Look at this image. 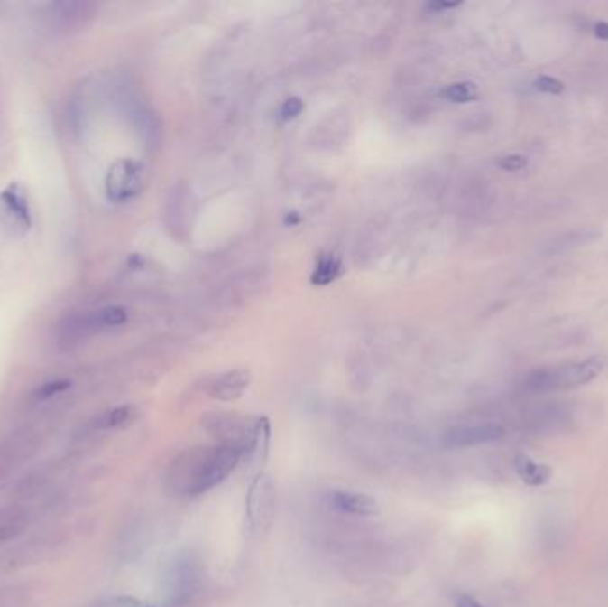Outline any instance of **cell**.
Returning <instances> with one entry per match:
<instances>
[{"label": "cell", "mask_w": 608, "mask_h": 607, "mask_svg": "<svg viewBox=\"0 0 608 607\" xmlns=\"http://www.w3.org/2000/svg\"><path fill=\"white\" fill-rule=\"evenodd\" d=\"M144 166L132 159H123L111 166L106 179V194L113 203L134 200L144 187Z\"/></svg>", "instance_id": "8992f818"}, {"label": "cell", "mask_w": 608, "mask_h": 607, "mask_svg": "<svg viewBox=\"0 0 608 607\" xmlns=\"http://www.w3.org/2000/svg\"><path fill=\"white\" fill-rule=\"evenodd\" d=\"M441 97L454 104H466L477 98V89L470 82H454L441 91Z\"/></svg>", "instance_id": "5bb4252c"}, {"label": "cell", "mask_w": 608, "mask_h": 607, "mask_svg": "<svg viewBox=\"0 0 608 607\" xmlns=\"http://www.w3.org/2000/svg\"><path fill=\"white\" fill-rule=\"evenodd\" d=\"M128 321V312L123 306H104L93 312H71L58 324V341L62 348H71L82 339L106 330L120 328Z\"/></svg>", "instance_id": "3957f363"}, {"label": "cell", "mask_w": 608, "mask_h": 607, "mask_svg": "<svg viewBox=\"0 0 608 607\" xmlns=\"http://www.w3.org/2000/svg\"><path fill=\"white\" fill-rule=\"evenodd\" d=\"M456 607H483L479 601H475L470 595H457L456 597Z\"/></svg>", "instance_id": "ffe728a7"}, {"label": "cell", "mask_w": 608, "mask_h": 607, "mask_svg": "<svg viewBox=\"0 0 608 607\" xmlns=\"http://www.w3.org/2000/svg\"><path fill=\"white\" fill-rule=\"evenodd\" d=\"M135 416H137V410L130 405H124V406L113 408V410L106 412L104 416H100L98 421H97V425L100 429H118V427L132 425L135 421Z\"/></svg>", "instance_id": "4fadbf2b"}, {"label": "cell", "mask_w": 608, "mask_h": 607, "mask_svg": "<svg viewBox=\"0 0 608 607\" xmlns=\"http://www.w3.org/2000/svg\"><path fill=\"white\" fill-rule=\"evenodd\" d=\"M249 383H251V374L244 369H235V370H228V372H223L212 378V381L207 387V392L208 396L219 401H235L243 397Z\"/></svg>", "instance_id": "9c48e42d"}, {"label": "cell", "mask_w": 608, "mask_h": 607, "mask_svg": "<svg viewBox=\"0 0 608 607\" xmlns=\"http://www.w3.org/2000/svg\"><path fill=\"white\" fill-rule=\"evenodd\" d=\"M514 467H516V472H518L520 480L525 485L543 486L547 485L548 481L551 480V469L548 465L534 462L527 454H518L516 460H514Z\"/></svg>", "instance_id": "8fae6325"}, {"label": "cell", "mask_w": 608, "mask_h": 607, "mask_svg": "<svg viewBox=\"0 0 608 607\" xmlns=\"http://www.w3.org/2000/svg\"><path fill=\"white\" fill-rule=\"evenodd\" d=\"M0 227L11 238H23L32 227L29 194L20 183H9L0 192Z\"/></svg>", "instance_id": "5b68a950"}, {"label": "cell", "mask_w": 608, "mask_h": 607, "mask_svg": "<svg viewBox=\"0 0 608 607\" xmlns=\"http://www.w3.org/2000/svg\"><path fill=\"white\" fill-rule=\"evenodd\" d=\"M97 9V4L82 0L51 2L41 7V20L58 34H71L84 29L95 18Z\"/></svg>", "instance_id": "277c9868"}, {"label": "cell", "mask_w": 608, "mask_h": 607, "mask_svg": "<svg viewBox=\"0 0 608 607\" xmlns=\"http://www.w3.org/2000/svg\"><path fill=\"white\" fill-rule=\"evenodd\" d=\"M342 275H344V264H342L340 257H336L333 253H326V255H320L318 260H317V266H315L313 275H311V284L313 285H329L331 282H335Z\"/></svg>", "instance_id": "7c38bea8"}, {"label": "cell", "mask_w": 608, "mask_h": 607, "mask_svg": "<svg viewBox=\"0 0 608 607\" xmlns=\"http://www.w3.org/2000/svg\"><path fill=\"white\" fill-rule=\"evenodd\" d=\"M505 431L500 425H461L447 433L445 445L447 447H474L489 442H496L503 438Z\"/></svg>", "instance_id": "ba28073f"}, {"label": "cell", "mask_w": 608, "mask_h": 607, "mask_svg": "<svg viewBox=\"0 0 608 607\" xmlns=\"http://www.w3.org/2000/svg\"><path fill=\"white\" fill-rule=\"evenodd\" d=\"M534 88H536L538 91L545 93V95H553V97L564 93V89H566V86H564L562 80H558V79H555V77H549V75H541V77H538V79L534 80Z\"/></svg>", "instance_id": "2e32d148"}, {"label": "cell", "mask_w": 608, "mask_h": 607, "mask_svg": "<svg viewBox=\"0 0 608 607\" xmlns=\"http://www.w3.org/2000/svg\"><path fill=\"white\" fill-rule=\"evenodd\" d=\"M71 387V383L68 379H52V381H47L43 383L41 387H38L34 390V399L36 401H47L61 392H66L68 388Z\"/></svg>", "instance_id": "9a60e30c"}, {"label": "cell", "mask_w": 608, "mask_h": 607, "mask_svg": "<svg viewBox=\"0 0 608 607\" xmlns=\"http://www.w3.org/2000/svg\"><path fill=\"white\" fill-rule=\"evenodd\" d=\"M331 504L349 515L356 517H372L379 511V504L373 497L366 493H358V491H345V490H336L331 493Z\"/></svg>", "instance_id": "30bf717a"}, {"label": "cell", "mask_w": 608, "mask_h": 607, "mask_svg": "<svg viewBox=\"0 0 608 607\" xmlns=\"http://www.w3.org/2000/svg\"><path fill=\"white\" fill-rule=\"evenodd\" d=\"M243 460V449L234 444L194 447L175 460L170 481L177 493L196 497L221 485Z\"/></svg>", "instance_id": "6da1fadb"}, {"label": "cell", "mask_w": 608, "mask_h": 607, "mask_svg": "<svg viewBox=\"0 0 608 607\" xmlns=\"http://www.w3.org/2000/svg\"><path fill=\"white\" fill-rule=\"evenodd\" d=\"M272 491H274L272 481L263 474H258L249 486L245 499V511L253 528H262L263 522H269L274 508Z\"/></svg>", "instance_id": "52a82bcc"}, {"label": "cell", "mask_w": 608, "mask_h": 607, "mask_svg": "<svg viewBox=\"0 0 608 607\" xmlns=\"http://www.w3.org/2000/svg\"><path fill=\"white\" fill-rule=\"evenodd\" d=\"M498 168H502L503 172H520L525 170L529 164V159L521 154H509L498 159Z\"/></svg>", "instance_id": "e0dca14e"}, {"label": "cell", "mask_w": 608, "mask_h": 607, "mask_svg": "<svg viewBox=\"0 0 608 607\" xmlns=\"http://www.w3.org/2000/svg\"><path fill=\"white\" fill-rule=\"evenodd\" d=\"M605 369L602 357H589L580 362L538 369L525 379V388L532 394H547L557 390H573L594 381Z\"/></svg>", "instance_id": "7a4b0ae2"}, {"label": "cell", "mask_w": 608, "mask_h": 607, "mask_svg": "<svg viewBox=\"0 0 608 607\" xmlns=\"http://www.w3.org/2000/svg\"><path fill=\"white\" fill-rule=\"evenodd\" d=\"M304 109V104L303 100L301 98H289L283 106H281V109H280V118L283 120V122H289V120H294V118H298L301 113H303Z\"/></svg>", "instance_id": "ac0fdd59"}, {"label": "cell", "mask_w": 608, "mask_h": 607, "mask_svg": "<svg viewBox=\"0 0 608 607\" xmlns=\"http://www.w3.org/2000/svg\"><path fill=\"white\" fill-rule=\"evenodd\" d=\"M593 34L600 40L608 43V22H596L593 25Z\"/></svg>", "instance_id": "d6986e66"}]
</instances>
